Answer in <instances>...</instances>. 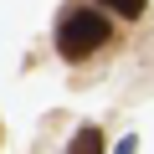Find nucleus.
I'll return each instance as SVG.
<instances>
[{"instance_id":"obj_1","label":"nucleus","mask_w":154,"mask_h":154,"mask_svg":"<svg viewBox=\"0 0 154 154\" xmlns=\"http://www.w3.org/2000/svg\"><path fill=\"white\" fill-rule=\"evenodd\" d=\"M108 36H113L108 16H98V11H67L62 26H57V51H62L67 62H82V57H93L98 46H108Z\"/></svg>"},{"instance_id":"obj_2","label":"nucleus","mask_w":154,"mask_h":154,"mask_svg":"<svg viewBox=\"0 0 154 154\" xmlns=\"http://www.w3.org/2000/svg\"><path fill=\"white\" fill-rule=\"evenodd\" d=\"M67 154H103V134L98 128H77V139L67 144Z\"/></svg>"},{"instance_id":"obj_3","label":"nucleus","mask_w":154,"mask_h":154,"mask_svg":"<svg viewBox=\"0 0 154 154\" xmlns=\"http://www.w3.org/2000/svg\"><path fill=\"white\" fill-rule=\"evenodd\" d=\"M98 5H108V11H113V16H123V21H139L149 0H98Z\"/></svg>"},{"instance_id":"obj_4","label":"nucleus","mask_w":154,"mask_h":154,"mask_svg":"<svg viewBox=\"0 0 154 154\" xmlns=\"http://www.w3.org/2000/svg\"><path fill=\"white\" fill-rule=\"evenodd\" d=\"M113 154H139V139H134V134H128V139H123V144H118V149H113Z\"/></svg>"}]
</instances>
